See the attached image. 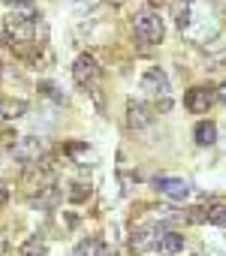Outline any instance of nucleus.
Here are the masks:
<instances>
[{"instance_id": "nucleus-13", "label": "nucleus", "mask_w": 226, "mask_h": 256, "mask_svg": "<svg viewBox=\"0 0 226 256\" xmlns=\"http://www.w3.org/2000/svg\"><path fill=\"white\" fill-rule=\"evenodd\" d=\"M193 136H196V142H199L202 148H208V145H214V142H217V126H214L211 120H199Z\"/></svg>"}, {"instance_id": "nucleus-15", "label": "nucleus", "mask_w": 226, "mask_h": 256, "mask_svg": "<svg viewBox=\"0 0 226 256\" xmlns=\"http://www.w3.org/2000/svg\"><path fill=\"white\" fill-rule=\"evenodd\" d=\"M22 256H46V241L40 235H30L24 244H22Z\"/></svg>"}, {"instance_id": "nucleus-3", "label": "nucleus", "mask_w": 226, "mask_h": 256, "mask_svg": "<svg viewBox=\"0 0 226 256\" xmlns=\"http://www.w3.org/2000/svg\"><path fill=\"white\" fill-rule=\"evenodd\" d=\"M133 30L142 42H160L163 40V18L157 12H139L133 18Z\"/></svg>"}, {"instance_id": "nucleus-1", "label": "nucleus", "mask_w": 226, "mask_h": 256, "mask_svg": "<svg viewBox=\"0 0 226 256\" xmlns=\"http://www.w3.org/2000/svg\"><path fill=\"white\" fill-rule=\"evenodd\" d=\"M178 28L193 42H208L220 30V10L214 0H181Z\"/></svg>"}, {"instance_id": "nucleus-17", "label": "nucleus", "mask_w": 226, "mask_h": 256, "mask_svg": "<svg viewBox=\"0 0 226 256\" xmlns=\"http://www.w3.org/2000/svg\"><path fill=\"white\" fill-rule=\"evenodd\" d=\"M88 196H90V187L72 184V190H70V199H72V202H82V199H88Z\"/></svg>"}, {"instance_id": "nucleus-6", "label": "nucleus", "mask_w": 226, "mask_h": 256, "mask_svg": "<svg viewBox=\"0 0 226 256\" xmlns=\"http://www.w3.org/2000/svg\"><path fill=\"white\" fill-rule=\"evenodd\" d=\"M142 88H145L151 96H163V100H169V78H166L163 70H148L145 78H142Z\"/></svg>"}, {"instance_id": "nucleus-11", "label": "nucleus", "mask_w": 226, "mask_h": 256, "mask_svg": "<svg viewBox=\"0 0 226 256\" xmlns=\"http://www.w3.org/2000/svg\"><path fill=\"white\" fill-rule=\"evenodd\" d=\"M157 250H160V256H178V253L184 250V235H178V232H163L160 241H157Z\"/></svg>"}, {"instance_id": "nucleus-8", "label": "nucleus", "mask_w": 226, "mask_h": 256, "mask_svg": "<svg viewBox=\"0 0 226 256\" xmlns=\"http://www.w3.org/2000/svg\"><path fill=\"white\" fill-rule=\"evenodd\" d=\"M96 76H100V66H96V60H94L90 54H82V58L72 64V78H76L78 84H90Z\"/></svg>"}, {"instance_id": "nucleus-4", "label": "nucleus", "mask_w": 226, "mask_h": 256, "mask_svg": "<svg viewBox=\"0 0 226 256\" xmlns=\"http://www.w3.org/2000/svg\"><path fill=\"white\" fill-rule=\"evenodd\" d=\"M16 160L18 163H24V166H40V160H42V142L40 139H34V136H24V139H18L16 142Z\"/></svg>"}, {"instance_id": "nucleus-12", "label": "nucleus", "mask_w": 226, "mask_h": 256, "mask_svg": "<svg viewBox=\"0 0 226 256\" xmlns=\"http://www.w3.org/2000/svg\"><path fill=\"white\" fill-rule=\"evenodd\" d=\"M28 112V102L24 100H10V96H0V118L4 120H16Z\"/></svg>"}, {"instance_id": "nucleus-7", "label": "nucleus", "mask_w": 226, "mask_h": 256, "mask_svg": "<svg viewBox=\"0 0 226 256\" xmlns=\"http://www.w3.org/2000/svg\"><path fill=\"white\" fill-rule=\"evenodd\" d=\"M163 232H166L163 226H142V229H136V232H133V250L145 253V250L157 247V241H160Z\"/></svg>"}, {"instance_id": "nucleus-16", "label": "nucleus", "mask_w": 226, "mask_h": 256, "mask_svg": "<svg viewBox=\"0 0 226 256\" xmlns=\"http://www.w3.org/2000/svg\"><path fill=\"white\" fill-rule=\"evenodd\" d=\"M205 220L214 223V226H226V205H214L205 211Z\"/></svg>"}, {"instance_id": "nucleus-2", "label": "nucleus", "mask_w": 226, "mask_h": 256, "mask_svg": "<svg viewBox=\"0 0 226 256\" xmlns=\"http://www.w3.org/2000/svg\"><path fill=\"white\" fill-rule=\"evenodd\" d=\"M6 34L12 42H30L34 34H36V24H34V10H24V12H16L6 18Z\"/></svg>"}, {"instance_id": "nucleus-18", "label": "nucleus", "mask_w": 226, "mask_h": 256, "mask_svg": "<svg viewBox=\"0 0 226 256\" xmlns=\"http://www.w3.org/2000/svg\"><path fill=\"white\" fill-rule=\"evenodd\" d=\"M6 199H10V190H6V184H0V208L6 205Z\"/></svg>"}, {"instance_id": "nucleus-19", "label": "nucleus", "mask_w": 226, "mask_h": 256, "mask_svg": "<svg viewBox=\"0 0 226 256\" xmlns=\"http://www.w3.org/2000/svg\"><path fill=\"white\" fill-rule=\"evenodd\" d=\"M217 94H220V100H223V102H226V82H223V84H220V90H217Z\"/></svg>"}, {"instance_id": "nucleus-14", "label": "nucleus", "mask_w": 226, "mask_h": 256, "mask_svg": "<svg viewBox=\"0 0 226 256\" xmlns=\"http://www.w3.org/2000/svg\"><path fill=\"white\" fill-rule=\"evenodd\" d=\"M72 256H108V247H106L100 238H88V241H82V244L76 247Z\"/></svg>"}, {"instance_id": "nucleus-10", "label": "nucleus", "mask_w": 226, "mask_h": 256, "mask_svg": "<svg viewBox=\"0 0 226 256\" xmlns=\"http://www.w3.org/2000/svg\"><path fill=\"white\" fill-rule=\"evenodd\" d=\"M151 120H154V114H151L148 106H142V102H130L127 106V124L133 126V130H142V126H148Z\"/></svg>"}, {"instance_id": "nucleus-5", "label": "nucleus", "mask_w": 226, "mask_h": 256, "mask_svg": "<svg viewBox=\"0 0 226 256\" xmlns=\"http://www.w3.org/2000/svg\"><path fill=\"white\" fill-rule=\"evenodd\" d=\"M154 187H157L166 199H172V202H184V199L190 196V184H187L184 178H157Z\"/></svg>"}, {"instance_id": "nucleus-9", "label": "nucleus", "mask_w": 226, "mask_h": 256, "mask_svg": "<svg viewBox=\"0 0 226 256\" xmlns=\"http://www.w3.org/2000/svg\"><path fill=\"white\" fill-rule=\"evenodd\" d=\"M184 106H187L193 114L208 112V106H211V90H208V88H193V90L184 96Z\"/></svg>"}]
</instances>
